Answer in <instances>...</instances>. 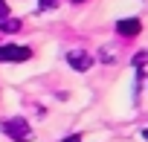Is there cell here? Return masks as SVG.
Segmentation results:
<instances>
[{"mask_svg": "<svg viewBox=\"0 0 148 142\" xmlns=\"http://www.w3.org/2000/svg\"><path fill=\"white\" fill-rule=\"evenodd\" d=\"M3 133H6V136H12L15 142H26V139L32 136V128H29V122H26V119L15 116V119L3 122Z\"/></svg>", "mask_w": 148, "mask_h": 142, "instance_id": "1", "label": "cell"}, {"mask_svg": "<svg viewBox=\"0 0 148 142\" xmlns=\"http://www.w3.org/2000/svg\"><path fill=\"white\" fill-rule=\"evenodd\" d=\"M32 55L29 46H18V44H6L0 46V61H26Z\"/></svg>", "mask_w": 148, "mask_h": 142, "instance_id": "2", "label": "cell"}, {"mask_svg": "<svg viewBox=\"0 0 148 142\" xmlns=\"http://www.w3.org/2000/svg\"><path fill=\"white\" fill-rule=\"evenodd\" d=\"M139 29H142V23H139L136 18H125V20H119V23H116V32H119V35H125V38L139 35Z\"/></svg>", "mask_w": 148, "mask_h": 142, "instance_id": "3", "label": "cell"}, {"mask_svg": "<svg viewBox=\"0 0 148 142\" xmlns=\"http://www.w3.org/2000/svg\"><path fill=\"white\" fill-rule=\"evenodd\" d=\"M67 61H70V67H76V70H82V73H84V70H90V64H93V58L87 55V52H70L67 55Z\"/></svg>", "mask_w": 148, "mask_h": 142, "instance_id": "4", "label": "cell"}, {"mask_svg": "<svg viewBox=\"0 0 148 142\" xmlns=\"http://www.w3.org/2000/svg\"><path fill=\"white\" fill-rule=\"evenodd\" d=\"M0 29H3V32H15V29H21V23H18V20H9V18H6V20H0Z\"/></svg>", "mask_w": 148, "mask_h": 142, "instance_id": "5", "label": "cell"}, {"mask_svg": "<svg viewBox=\"0 0 148 142\" xmlns=\"http://www.w3.org/2000/svg\"><path fill=\"white\" fill-rule=\"evenodd\" d=\"M55 6H58V0H41V9H47V12L55 9Z\"/></svg>", "mask_w": 148, "mask_h": 142, "instance_id": "6", "label": "cell"}, {"mask_svg": "<svg viewBox=\"0 0 148 142\" xmlns=\"http://www.w3.org/2000/svg\"><path fill=\"white\" fill-rule=\"evenodd\" d=\"M6 15H9V6L3 3V0H0V20H6Z\"/></svg>", "mask_w": 148, "mask_h": 142, "instance_id": "7", "label": "cell"}, {"mask_svg": "<svg viewBox=\"0 0 148 142\" xmlns=\"http://www.w3.org/2000/svg\"><path fill=\"white\" fill-rule=\"evenodd\" d=\"M145 61H148V52H139V55H136V67H142Z\"/></svg>", "mask_w": 148, "mask_h": 142, "instance_id": "8", "label": "cell"}, {"mask_svg": "<svg viewBox=\"0 0 148 142\" xmlns=\"http://www.w3.org/2000/svg\"><path fill=\"white\" fill-rule=\"evenodd\" d=\"M67 142H82V139H79V136H70V139H67Z\"/></svg>", "mask_w": 148, "mask_h": 142, "instance_id": "9", "label": "cell"}, {"mask_svg": "<svg viewBox=\"0 0 148 142\" xmlns=\"http://www.w3.org/2000/svg\"><path fill=\"white\" fill-rule=\"evenodd\" d=\"M73 3H84V0H73Z\"/></svg>", "mask_w": 148, "mask_h": 142, "instance_id": "10", "label": "cell"}, {"mask_svg": "<svg viewBox=\"0 0 148 142\" xmlns=\"http://www.w3.org/2000/svg\"><path fill=\"white\" fill-rule=\"evenodd\" d=\"M142 136H145V139H148V130H145V133H142Z\"/></svg>", "mask_w": 148, "mask_h": 142, "instance_id": "11", "label": "cell"}]
</instances>
